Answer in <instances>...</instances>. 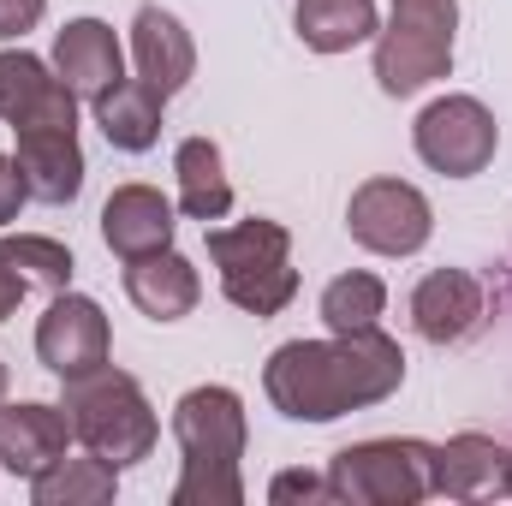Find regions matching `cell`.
I'll return each instance as SVG.
<instances>
[{"instance_id":"obj_1","label":"cell","mask_w":512,"mask_h":506,"mask_svg":"<svg viewBox=\"0 0 512 506\" xmlns=\"http://www.w3.org/2000/svg\"><path fill=\"white\" fill-rule=\"evenodd\" d=\"M405 352L382 328L328 334V340H286L262 364V393L292 423H334L346 411H370L399 393Z\"/></svg>"},{"instance_id":"obj_2","label":"cell","mask_w":512,"mask_h":506,"mask_svg":"<svg viewBox=\"0 0 512 506\" xmlns=\"http://www.w3.org/2000/svg\"><path fill=\"white\" fill-rule=\"evenodd\" d=\"M173 441L185 453L179 483H173V506H245L239 459L251 447V423H245V399L233 387L203 381V387L179 393Z\"/></svg>"},{"instance_id":"obj_3","label":"cell","mask_w":512,"mask_h":506,"mask_svg":"<svg viewBox=\"0 0 512 506\" xmlns=\"http://www.w3.org/2000/svg\"><path fill=\"white\" fill-rule=\"evenodd\" d=\"M209 262L221 268V292L227 304H239L245 316L268 322L298 298V268H292V233L280 221H233V227H209Z\"/></svg>"},{"instance_id":"obj_4","label":"cell","mask_w":512,"mask_h":506,"mask_svg":"<svg viewBox=\"0 0 512 506\" xmlns=\"http://www.w3.org/2000/svg\"><path fill=\"white\" fill-rule=\"evenodd\" d=\"M66 417H72V435L90 453H102L108 465H137L161 441V423H155L149 393L137 387V376L114 370V364L66 381Z\"/></svg>"},{"instance_id":"obj_5","label":"cell","mask_w":512,"mask_h":506,"mask_svg":"<svg viewBox=\"0 0 512 506\" xmlns=\"http://www.w3.org/2000/svg\"><path fill=\"white\" fill-rule=\"evenodd\" d=\"M453 30H459V0H393L387 24L376 30L382 96L405 102L441 84L453 72Z\"/></svg>"},{"instance_id":"obj_6","label":"cell","mask_w":512,"mask_h":506,"mask_svg":"<svg viewBox=\"0 0 512 506\" xmlns=\"http://www.w3.org/2000/svg\"><path fill=\"white\" fill-rule=\"evenodd\" d=\"M435 441L382 435L352 441L328 459V489L340 506H417L435 495Z\"/></svg>"},{"instance_id":"obj_7","label":"cell","mask_w":512,"mask_h":506,"mask_svg":"<svg viewBox=\"0 0 512 506\" xmlns=\"http://www.w3.org/2000/svg\"><path fill=\"white\" fill-rule=\"evenodd\" d=\"M411 149L441 179H477L501 149V126L477 96H435L411 126Z\"/></svg>"},{"instance_id":"obj_8","label":"cell","mask_w":512,"mask_h":506,"mask_svg":"<svg viewBox=\"0 0 512 506\" xmlns=\"http://www.w3.org/2000/svg\"><path fill=\"white\" fill-rule=\"evenodd\" d=\"M346 233L376 256H417L435 233V209L411 179H364L346 203Z\"/></svg>"},{"instance_id":"obj_9","label":"cell","mask_w":512,"mask_h":506,"mask_svg":"<svg viewBox=\"0 0 512 506\" xmlns=\"http://www.w3.org/2000/svg\"><path fill=\"white\" fill-rule=\"evenodd\" d=\"M36 358H42V370H54L60 381L102 370L114 358V328H108L102 304L72 292V286L54 292V304L36 322Z\"/></svg>"},{"instance_id":"obj_10","label":"cell","mask_w":512,"mask_h":506,"mask_svg":"<svg viewBox=\"0 0 512 506\" xmlns=\"http://www.w3.org/2000/svg\"><path fill=\"white\" fill-rule=\"evenodd\" d=\"M0 120L24 126H78V90L54 72V60H36L30 48H0Z\"/></svg>"},{"instance_id":"obj_11","label":"cell","mask_w":512,"mask_h":506,"mask_svg":"<svg viewBox=\"0 0 512 506\" xmlns=\"http://www.w3.org/2000/svg\"><path fill=\"white\" fill-rule=\"evenodd\" d=\"M489 316V292L465 268H429L411 292V328L429 346H465Z\"/></svg>"},{"instance_id":"obj_12","label":"cell","mask_w":512,"mask_h":506,"mask_svg":"<svg viewBox=\"0 0 512 506\" xmlns=\"http://www.w3.org/2000/svg\"><path fill=\"white\" fill-rule=\"evenodd\" d=\"M72 417L66 405H42V399H18L0 405V471L36 483L48 465H60L72 453Z\"/></svg>"},{"instance_id":"obj_13","label":"cell","mask_w":512,"mask_h":506,"mask_svg":"<svg viewBox=\"0 0 512 506\" xmlns=\"http://www.w3.org/2000/svg\"><path fill=\"white\" fill-rule=\"evenodd\" d=\"M131 66H137V78L161 96V102H173L191 78H197V42H191V30L167 12V6H137V18H131Z\"/></svg>"},{"instance_id":"obj_14","label":"cell","mask_w":512,"mask_h":506,"mask_svg":"<svg viewBox=\"0 0 512 506\" xmlns=\"http://www.w3.org/2000/svg\"><path fill=\"white\" fill-rule=\"evenodd\" d=\"M12 155H18V173H24V185H30L36 203H48V209L78 203V191H84V143H78V126H24Z\"/></svg>"},{"instance_id":"obj_15","label":"cell","mask_w":512,"mask_h":506,"mask_svg":"<svg viewBox=\"0 0 512 506\" xmlns=\"http://www.w3.org/2000/svg\"><path fill=\"white\" fill-rule=\"evenodd\" d=\"M173 203L155 191V185H114V197L102 203V245L120 256V262H137L149 251H167L173 245Z\"/></svg>"},{"instance_id":"obj_16","label":"cell","mask_w":512,"mask_h":506,"mask_svg":"<svg viewBox=\"0 0 512 506\" xmlns=\"http://www.w3.org/2000/svg\"><path fill=\"white\" fill-rule=\"evenodd\" d=\"M54 72L78 90V102H96L108 84L126 78V48L114 36V24L102 18H72L60 36H54Z\"/></svg>"},{"instance_id":"obj_17","label":"cell","mask_w":512,"mask_h":506,"mask_svg":"<svg viewBox=\"0 0 512 506\" xmlns=\"http://www.w3.org/2000/svg\"><path fill=\"white\" fill-rule=\"evenodd\" d=\"M126 298L149 322H179V316L197 310L203 280H197L191 256H179L167 245V251H149V256H137V262H126Z\"/></svg>"},{"instance_id":"obj_18","label":"cell","mask_w":512,"mask_h":506,"mask_svg":"<svg viewBox=\"0 0 512 506\" xmlns=\"http://www.w3.org/2000/svg\"><path fill=\"white\" fill-rule=\"evenodd\" d=\"M173 179H179V209L191 221H227L233 215V179H227V155L215 137H185L173 149Z\"/></svg>"},{"instance_id":"obj_19","label":"cell","mask_w":512,"mask_h":506,"mask_svg":"<svg viewBox=\"0 0 512 506\" xmlns=\"http://www.w3.org/2000/svg\"><path fill=\"white\" fill-rule=\"evenodd\" d=\"M501 459H507V447L495 435H477V429H465L453 441H435V459H429L435 465V495L477 501V495L501 489Z\"/></svg>"},{"instance_id":"obj_20","label":"cell","mask_w":512,"mask_h":506,"mask_svg":"<svg viewBox=\"0 0 512 506\" xmlns=\"http://www.w3.org/2000/svg\"><path fill=\"white\" fill-rule=\"evenodd\" d=\"M90 108H96L102 137H108L114 149H126V155H143V149L161 143V108H167V102H161L143 78H120V84H108Z\"/></svg>"},{"instance_id":"obj_21","label":"cell","mask_w":512,"mask_h":506,"mask_svg":"<svg viewBox=\"0 0 512 506\" xmlns=\"http://www.w3.org/2000/svg\"><path fill=\"white\" fill-rule=\"evenodd\" d=\"M292 30L310 54H352L382 30V18H376V0H298Z\"/></svg>"},{"instance_id":"obj_22","label":"cell","mask_w":512,"mask_h":506,"mask_svg":"<svg viewBox=\"0 0 512 506\" xmlns=\"http://www.w3.org/2000/svg\"><path fill=\"white\" fill-rule=\"evenodd\" d=\"M120 495V465H108L102 453H66L60 465H48L36 483H30V501L36 506H108Z\"/></svg>"},{"instance_id":"obj_23","label":"cell","mask_w":512,"mask_h":506,"mask_svg":"<svg viewBox=\"0 0 512 506\" xmlns=\"http://www.w3.org/2000/svg\"><path fill=\"white\" fill-rule=\"evenodd\" d=\"M322 322H328V334H364V328H382L387 316V286L382 274H370V268H352V274H334L328 286H322Z\"/></svg>"},{"instance_id":"obj_24","label":"cell","mask_w":512,"mask_h":506,"mask_svg":"<svg viewBox=\"0 0 512 506\" xmlns=\"http://www.w3.org/2000/svg\"><path fill=\"white\" fill-rule=\"evenodd\" d=\"M0 251L18 262V274H24L30 286H48V292H66L72 274H78L72 251H66L60 239H48V233H12V239H0Z\"/></svg>"},{"instance_id":"obj_25","label":"cell","mask_w":512,"mask_h":506,"mask_svg":"<svg viewBox=\"0 0 512 506\" xmlns=\"http://www.w3.org/2000/svg\"><path fill=\"white\" fill-rule=\"evenodd\" d=\"M268 501L274 506H292V501H334V489H328V471L316 477V471H280L274 483H268Z\"/></svg>"},{"instance_id":"obj_26","label":"cell","mask_w":512,"mask_h":506,"mask_svg":"<svg viewBox=\"0 0 512 506\" xmlns=\"http://www.w3.org/2000/svg\"><path fill=\"white\" fill-rule=\"evenodd\" d=\"M24 203H30V185L18 173V155H0V227H12Z\"/></svg>"},{"instance_id":"obj_27","label":"cell","mask_w":512,"mask_h":506,"mask_svg":"<svg viewBox=\"0 0 512 506\" xmlns=\"http://www.w3.org/2000/svg\"><path fill=\"white\" fill-rule=\"evenodd\" d=\"M42 12H48V0H0V42L30 36L42 24Z\"/></svg>"},{"instance_id":"obj_28","label":"cell","mask_w":512,"mask_h":506,"mask_svg":"<svg viewBox=\"0 0 512 506\" xmlns=\"http://www.w3.org/2000/svg\"><path fill=\"white\" fill-rule=\"evenodd\" d=\"M24 292H30V280L18 274V262H12V256L0 251V322H6V316H18Z\"/></svg>"},{"instance_id":"obj_29","label":"cell","mask_w":512,"mask_h":506,"mask_svg":"<svg viewBox=\"0 0 512 506\" xmlns=\"http://www.w3.org/2000/svg\"><path fill=\"white\" fill-rule=\"evenodd\" d=\"M501 495H507V501H512V453H507V459H501Z\"/></svg>"},{"instance_id":"obj_30","label":"cell","mask_w":512,"mask_h":506,"mask_svg":"<svg viewBox=\"0 0 512 506\" xmlns=\"http://www.w3.org/2000/svg\"><path fill=\"white\" fill-rule=\"evenodd\" d=\"M0 399H6V364H0Z\"/></svg>"}]
</instances>
